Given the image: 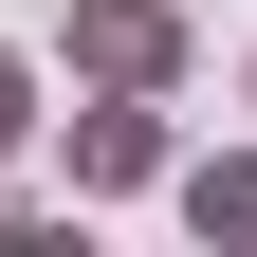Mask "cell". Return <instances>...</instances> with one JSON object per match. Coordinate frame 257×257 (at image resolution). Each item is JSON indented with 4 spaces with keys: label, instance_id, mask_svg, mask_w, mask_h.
Wrapping results in <instances>:
<instances>
[{
    "label": "cell",
    "instance_id": "cell-1",
    "mask_svg": "<svg viewBox=\"0 0 257 257\" xmlns=\"http://www.w3.org/2000/svg\"><path fill=\"white\" fill-rule=\"evenodd\" d=\"M74 92H184V0H74Z\"/></svg>",
    "mask_w": 257,
    "mask_h": 257
},
{
    "label": "cell",
    "instance_id": "cell-2",
    "mask_svg": "<svg viewBox=\"0 0 257 257\" xmlns=\"http://www.w3.org/2000/svg\"><path fill=\"white\" fill-rule=\"evenodd\" d=\"M55 147H74V202H147V184L184 166V147H166V92H92Z\"/></svg>",
    "mask_w": 257,
    "mask_h": 257
},
{
    "label": "cell",
    "instance_id": "cell-3",
    "mask_svg": "<svg viewBox=\"0 0 257 257\" xmlns=\"http://www.w3.org/2000/svg\"><path fill=\"white\" fill-rule=\"evenodd\" d=\"M166 202H184V239H239V257H257V147H202V166H166Z\"/></svg>",
    "mask_w": 257,
    "mask_h": 257
},
{
    "label": "cell",
    "instance_id": "cell-4",
    "mask_svg": "<svg viewBox=\"0 0 257 257\" xmlns=\"http://www.w3.org/2000/svg\"><path fill=\"white\" fill-rule=\"evenodd\" d=\"M19 147H37V55L0 37V166H19Z\"/></svg>",
    "mask_w": 257,
    "mask_h": 257
},
{
    "label": "cell",
    "instance_id": "cell-5",
    "mask_svg": "<svg viewBox=\"0 0 257 257\" xmlns=\"http://www.w3.org/2000/svg\"><path fill=\"white\" fill-rule=\"evenodd\" d=\"M239 110H257V55H239Z\"/></svg>",
    "mask_w": 257,
    "mask_h": 257
}]
</instances>
